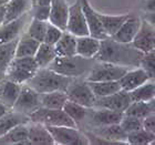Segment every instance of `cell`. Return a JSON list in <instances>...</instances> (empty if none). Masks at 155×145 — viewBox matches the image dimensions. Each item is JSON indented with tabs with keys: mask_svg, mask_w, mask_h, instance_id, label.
<instances>
[{
	"mask_svg": "<svg viewBox=\"0 0 155 145\" xmlns=\"http://www.w3.org/2000/svg\"><path fill=\"white\" fill-rule=\"evenodd\" d=\"M143 52L131 43L116 41L111 37L101 40L100 50L95 55L97 61L110 62L117 65H123L126 68H136L140 67Z\"/></svg>",
	"mask_w": 155,
	"mask_h": 145,
	"instance_id": "6da1fadb",
	"label": "cell"
},
{
	"mask_svg": "<svg viewBox=\"0 0 155 145\" xmlns=\"http://www.w3.org/2000/svg\"><path fill=\"white\" fill-rule=\"evenodd\" d=\"M73 80V77L59 74L49 68H39L36 74L27 81L26 84L39 93H47L52 91H65Z\"/></svg>",
	"mask_w": 155,
	"mask_h": 145,
	"instance_id": "7a4b0ae2",
	"label": "cell"
},
{
	"mask_svg": "<svg viewBox=\"0 0 155 145\" xmlns=\"http://www.w3.org/2000/svg\"><path fill=\"white\" fill-rule=\"evenodd\" d=\"M95 62V59L83 58L79 54L71 57H55L48 68L59 74L78 79L83 75H87Z\"/></svg>",
	"mask_w": 155,
	"mask_h": 145,
	"instance_id": "3957f363",
	"label": "cell"
},
{
	"mask_svg": "<svg viewBox=\"0 0 155 145\" xmlns=\"http://www.w3.org/2000/svg\"><path fill=\"white\" fill-rule=\"evenodd\" d=\"M32 123H40L45 126H73L78 127L74 121L63 111V109L39 107L29 116Z\"/></svg>",
	"mask_w": 155,
	"mask_h": 145,
	"instance_id": "277c9868",
	"label": "cell"
},
{
	"mask_svg": "<svg viewBox=\"0 0 155 145\" xmlns=\"http://www.w3.org/2000/svg\"><path fill=\"white\" fill-rule=\"evenodd\" d=\"M38 64L33 57L15 58L6 71V77L17 83L25 84L38 71Z\"/></svg>",
	"mask_w": 155,
	"mask_h": 145,
	"instance_id": "5b68a950",
	"label": "cell"
},
{
	"mask_svg": "<svg viewBox=\"0 0 155 145\" xmlns=\"http://www.w3.org/2000/svg\"><path fill=\"white\" fill-rule=\"evenodd\" d=\"M129 68L110 62L97 61L87 75V81H119Z\"/></svg>",
	"mask_w": 155,
	"mask_h": 145,
	"instance_id": "8992f818",
	"label": "cell"
},
{
	"mask_svg": "<svg viewBox=\"0 0 155 145\" xmlns=\"http://www.w3.org/2000/svg\"><path fill=\"white\" fill-rule=\"evenodd\" d=\"M51 133L54 144L60 145H87L89 140L79 127L73 126H47Z\"/></svg>",
	"mask_w": 155,
	"mask_h": 145,
	"instance_id": "52a82bcc",
	"label": "cell"
},
{
	"mask_svg": "<svg viewBox=\"0 0 155 145\" xmlns=\"http://www.w3.org/2000/svg\"><path fill=\"white\" fill-rule=\"evenodd\" d=\"M39 107H41L40 93L31 87H29L28 84H22L19 95L11 110L29 117Z\"/></svg>",
	"mask_w": 155,
	"mask_h": 145,
	"instance_id": "ba28073f",
	"label": "cell"
},
{
	"mask_svg": "<svg viewBox=\"0 0 155 145\" xmlns=\"http://www.w3.org/2000/svg\"><path fill=\"white\" fill-rule=\"evenodd\" d=\"M65 93L68 95V100L73 101L75 103L89 109L94 107V103L97 100V97L94 95L93 91L91 90L87 80L77 81L74 79L65 90Z\"/></svg>",
	"mask_w": 155,
	"mask_h": 145,
	"instance_id": "9c48e42d",
	"label": "cell"
},
{
	"mask_svg": "<svg viewBox=\"0 0 155 145\" xmlns=\"http://www.w3.org/2000/svg\"><path fill=\"white\" fill-rule=\"evenodd\" d=\"M65 31L74 35L75 37L90 35L83 10H82L81 0H77L72 6H69V17Z\"/></svg>",
	"mask_w": 155,
	"mask_h": 145,
	"instance_id": "30bf717a",
	"label": "cell"
},
{
	"mask_svg": "<svg viewBox=\"0 0 155 145\" xmlns=\"http://www.w3.org/2000/svg\"><path fill=\"white\" fill-rule=\"evenodd\" d=\"M132 102L130 92L121 90L113 94L107 95L103 97H97L93 107H103V109L113 110L117 112H125L130 104Z\"/></svg>",
	"mask_w": 155,
	"mask_h": 145,
	"instance_id": "8fae6325",
	"label": "cell"
},
{
	"mask_svg": "<svg viewBox=\"0 0 155 145\" xmlns=\"http://www.w3.org/2000/svg\"><path fill=\"white\" fill-rule=\"evenodd\" d=\"M132 44L137 50L145 53L155 49V28L143 19L140 29L132 41Z\"/></svg>",
	"mask_w": 155,
	"mask_h": 145,
	"instance_id": "7c38bea8",
	"label": "cell"
},
{
	"mask_svg": "<svg viewBox=\"0 0 155 145\" xmlns=\"http://www.w3.org/2000/svg\"><path fill=\"white\" fill-rule=\"evenodd\" d=\"M124 113L113 111V110L103 109V107H91L87 119L90 120V123L94 126L110 125L117 124L121 122Z\"/></svg>",
	"mask_w": 155,
	"mask_h": 145,
	"instance_id": "4fadbf2b",
	"label": "cell"
},
{
	"mask_svg": "<svg viewBox=\"0 0 155 145\" xmlns=\"http://www.w3.org/2000/svg\"><path fill=\"white\" fill-rule=\"evenodd\" d=\"M81 3H82V10H83L84 17H85L90 36L100 39V40L107 38V35L104 31L102 23L99 19L97 12L91 7L89 0H81Z\"/></svg>",
	"mask_w": 155,
	"mask_h": 145,
	"instance_id": "5bb4252c",
	"label": "cell"
},
{
	"mask_svg": "<svg viewBox=\"0 0 155 145\" xmlns=\"http://www.w3.org/2000/svg\"><path fill=\"white\" fill-rule=\"evenodd\" d=\"M91 131L95 133L97 135L113 142L115 145L127 144V142H126L127 133L121 127L120 123H117V124H110V125L94 126V127H92Z\"/></svg>",
	"mask_w": 155,
	"mask_h": 145,
	"instance_id": "9a60e30c",
	"label": "cell"
},
{
	"mask_svg": "<svg viewBox=\"0 0 155 145\" xmlns=\"http://www.w3.org/2000/svg\"><path fill=\"white\" fill-rule=\"evenodd\" d=\"M69 17V5L67 0H52L49 22L57 26L61 30H67Z\"/></svg>",
	"mask_w": 155,
	"mask_h": 145,
	"instance_id": "2e32d148",
	"label": "cell"
},
{
	"mask_svg": "<svg viewBox=\"0 0 155 145\" xmlns=\"http://www.w3.org/2000/svg\"><path fill=\"white\" fill-rule=\"evenodd\" d=\"M141 22H142V20L140 19L139 17H133L130 15L129 18L123 22L122 26L120 27V29L111 38L116 41L131 43L139 31Z\"/></svg>",
	"mask_w": 155,
	"mask_h": 145,
	"instance_id": "e0dca14e",
	"label": "cell"
},
{
	"mask_svg": "<svg viewBox=\"0 0 155 145\" xmlns=\"http://www.w3.org/2000/svg\"><path fill=\"white\" fill-rule=\"evenodd\" d=\"M149 80L150 77L146 74V72L141 67H136L135 69H132V70L129 69L127 72L119 80V83L122 90L131 92Z\"/></svg>",
	"mask_w": 155,
	"mask_h": 145,
	"instance_id": "ac0fdd59",
	"label": "cell"
},
{
	"mask_svg": "<svg viewBox=\"0 0 155 145\" xmlns=\"http://www.w3.org/2000/svg\"><path fill=\"white\" fill-rule=\"evenodd\" d=\"M22 84L5 77L0 82V103H2L8 109H12L17 97L19 95Z\"/></svg>",
	"mask_w": 155,
	"mask_h": 145,
	"instance_id": "d6986e66",
	"label": "cell"
},
{
	"mask_svg": "<svg viewBox=\"0 0 155 145\" xmlns=\"http://www.w3.org/2000/svg\"><path fill=\"white\" fill-rule=\"evenodd\" d=\"M27 15L19 17L15 20L8 21V22H3L0 26V43L3 42H8L11 40L19 38L20 32L22 31L23 27L26 25L27 21Z\"/></svg>",
	"mask_w": 155,
	"mask_h": 145,
	"instance_id": "ffe728a7",
	"label": "cell"
},
{
	"mask_svg": "<svg viewBox=\"0 0 155 145\" xmlns=\"http://www.w3.org/2000/svg\"><path fill=\"white\" fill-rule=\"evenodd\" d=\"M28 141L30 145H52L54 144L51 133L48 127L40 123H32L28 125Z\"/></svg>",
	"mask_w": 155,
	"mask_h": 145,
	"instance_id": "44dd1931",
	"label": "cell"
},
{
	"mask_svg": "<svg viewBox=\"0 0 155 145\" xmlns=\"http://www.w3.org/2000/svg\"><path fill=\"white\" fill-rule=\"evenodd\" d=\"M101 40L87 35L77 37V54L83 58L94 59L100 50Z\"/></svg>",
	"mask_w": 155,
	"mask_h": 145,
	"instance_id": "7402d4cb",
	"label": "cell"
},
{
	"mask_svg": "<svg viewBox=\"0 0 155 145\" xmlns=\"http://www.w3.org/2000/svg\"><path fill=\"white\" fill-rule=\"evenodd\" d=\"M28 141V124L23 123L15 126L9 132L0 136V145H26Z\"/></svg>",
	"mask_w": 155,
	"mask_h": 145,
	"instance_id": "603a6c76",
	"label": "cell"
},
{
	"mask_svg": "<svg viewBox=\"0 0 155 145\" xmlns=\"http://www.w3.org/2000/svg\"><path fill=\"white\" fill-rule=\"evenodd\" d=\"M57 57H71L77 54V37L68 31H63L61 38L54 44Z\"/></svg>",
	"mask_w": 155,
	"mask_h": 145,
	"instance_id": "cb8c5ba5",
	"label": "cell"
},
{
	"mask_svg": "<svg viewBox=\"0 0 155 145\" xmlns=\"http://www.w3.org/2000/svg\"><path fill=\"white\" fill-rule=\"evenodd\" d=\"M32 8V0H10L6 5L5 22L15 20L28 13Z\"/></svg>",
	"mask_w": 155,
	"mask_h": 145,
	"instance_id": "d4e9b609",
	"label": "cell"
},
{
	"mask_svg": "<svg viewBox=\"0 0 155 145\" xmlns=\"http://www.w3.org/2000/svg\"><path fill=\"white\" fill-rule=\"evenodd\" d=\"M29 122V117L23 115L21 113H18L13 110H9L6 114H3L0 117V136L9 132L15 126Z\"/></svg>",
	"mask_w": 155,
	"mask_h": 145,
	"instance_id": "484cf974",
	"label": "cell"
},
{
	"mask_svg": "<svg viewBox=\"0 0 155 145\" xmlns=\"http://www.w3.org/2000/svg\"><path fill=\"white\" fill-rule=\"evenodd\" d=\"M68 95L65 91H52L47 93H40L41 107L47 109H63Z\"/></svg>",
	"mask_w": 155,
	"mask_h": 145,
	"instance_id": "4316f807",
	"label": "cell"
},
{
	"mask_svg": "<svg viewBox=\"0 0 155 145\" xmlns=\"http://www.w3.org/2000/svg\"><path fill=\"white\" fill-rule=\"evenodd\" d=\"M40 43L41 42H39L36 39L31 38L28 33L19 37L18 44H17V50H16V58L35 57Z\"/></svg>",
	"mask_w": 155,
	"mask_h": 145,
	"instance_id": "83f0119b",
	"label": "cell"
},
{
	"mask_svg": "<svg viewBox=\"0 0 155 145\" xmlns=\"http://www.w3.org/2000/svg\"><path fill=\"white\" fill-rule=\"evenodd\" d=\"M99 19H100L104 31L107 35V37H112L114 33L120 29L123 22L130 17V15H117V16H110V15H103L99 13Z\"/></svg>",
	"mask_w": 155,
	"mask_h": 145,
	"instance_id": "f1b7e54d",
	"label": "cell"
},
{
	"mask_svg": "<svg viewBox=\"0 0 155 145\" xmlns=\"http://www.w3.org/2000/svg\"><path fill=\"white\" fill-rule=\"evenodd\" d=\"M97 97H103L121 90L119 81H87Z\"/></svg>",
	"mask_w": 155,
	"mask_h": 145,
	"instance_id": "f546056e",
	"label": "cell"
},
{
	"mask_svg": "<svg viewBox=\"0 0 155 145\" xmlns=\"http://www.w3.org/2000/svg\"><path fill=\"white\" fill-rule=\"evenodd\" d=\"M19 38L0 43V69L6 72L10 63L16 58V50Z\"/></svg>",
	"mask_w": 155,
	"mask_h": 145,
	"instance_id": "4dcf8cb0",
	"label": "cell"
},
{
	"mask_svg": "<svg viewBox=\"0 0 155 145\" xmlns=\"http://www.w3.org/2000/svg\"><path fill=\"white\" fill-rule=\"evenodd\" d=\"M55 57L57 54L54 51V45L41 42L33 58L39 68H48L50 63L55 59Z\"/></svg>",
	"mask_w": 155,
	"mask_h": 145,
	"instance_id": "1f68e13d",
	"label": "cell"
},
{
	"mask_svg": "<svg viewBox=\"0 0 155 145\" xmlns=\"http://www.w3.org/2000/svg\"><path fill=\"white\" fill-rule=\"evenodd\" d=\"M63 111L74 121L77 126L79 127V126H80V123L87 120V114L90 112V109L75 103L73 101L68 100L65 102L64 107H63Z\"/></svg>",
	"mask_w": 155,
	"mask_h": 145,
	"instance_id": "d6a6232c",
	"label": "cell"
},
{
	"mask_svg": "<svg viewBox=\"0 0 155 145\" xmlns=\"http://www.w3.org/2000/svg\"><path fill=\"white\" fill-rule=\"evenodd\" d=\"M132 101H143L149 102L155 97V81L149 80L142 85L137 87L133 91L130 92Z\"/></svg>",
	"mask_w": 155,
	"mask_h": 145,
	"instance_id": "836d02e7",
	"label": "cell"
},
{
	"mask_svg": "<svg viewBox=\"0 0 155 145\" xmlns=\"http://www.w3.org/2000/svg\"><path fill=\"white\" fill-rule=\"evenodd\" d=\"M154 140L155 134L146 131L145 129H141L129 133L127 137H126V142H127V144L132 145H149L152 144Z\"/></svg>",
	"mask_w": 155,
	"mask_h": 145,
	"instance_id": "e575fe53",
	"label": "cell"
},
{
	"mask_svg": "<svg viewBox=\"0 0 155 145\" xmlns=\"http://www.w3.org/2000/svg\"><path fill=\"white\" fill-rule=\"evenodd\" d=\"M149 102H143V101H132L127 109L125 110L124 114L131 115L137 119L144 120L147 115L151 114Z\"/></svg>",
	"mask_w": 155,
	"mask_h": 145,
	"instance_id": "d590c367",
	"label": "cell"
},
{
	"mask_svg": "<svg viewBox=\"0 0 155 145\" xmlns=\"http://www.w3.org/2000/svg\"><path fill=\"white\" fill-rule=\"evenodd\" d=\"M48 22L49 21H43V20H39L33 18L32 21L30 22L27 33L31 38L38 40L39 42H43L45 31H47V27H48Z\"/></svg>",
	"mask_w": 155,
	"mask_h": 145,
	"instance_id": "8d00e7d4",
	"label": "cell"
},
{
	"mask_svg": "<svg viewBox=\"0 0 155 145\" xmlns=\"http://www.w3.org/2000/svg\"><path fill=\"white\" fill-rule=\"evenodd\" d=\"M140 67L146 72L150 80L155 81V49L143 54Z\"/></svg>",
	"mask_w": 155,
	"mask_h": 145,
	"instance_id": "74e56055",
	"label": "cell"
},
{
	"mask_svg": "<svg viewBox=\"0 0 155 145\" xmlns=\"http://www.w3.org/2000/svg\"><path fill=\"white\" fill-rule=\"evenodd\" d=\"M120 125L129 134L131 132H134V131L143 129V120L124 114L122 120H121V122H120Z\"/></svg>",
	"mask_w": 155,
	"mask_h": 145,
	"instance_id": "f35d334b",
	"label": "cell"
},
{
	"mask_svg": "<svg viewBox=\"0 0 155 145\" xmlns=\"http://www.w3.org/2000/svg\"><path fill=\"white\" fill-rule=\"evenodd\" d=\"M62 33H63V30H61L60 28H58V27L52 25V23L48 22V27H47V31H45L43 42L49 43L51 45H54L59 41V39L61 38Z\"/></svg>",
	"mask_w": 155,
	"mask_h": 145,
	"instance_id": "ab89813d",
	"label": "cell"
},
{
	"mask_svg": "<svg viewBox=\"0 0 155 145\" xmlns=\"http://www.w3.org/2000/svg\"><path fill=\"white\" fill-rule=\"evenodd\" d=\"M143 129L155 134V113H151L143 120Z\"/></svg>",
	"mask_w": 155,
	"mask_h": 145,
	"instance_id": "60d3db41",
	"label": "cell"
},
{
	"mask_svg": "<svg viewBox=\"0 0 155 145\" xmlns=\"http://www.w3.org/2000/svg\"><path fill=\"white\" fill-rule=\"evenodd\" d=\"M144 20H146L149 23H151L155 28V10L153 11H146L144 15Z\"/></svg>",
	"mask_w": 155,
	"mask_h": 145,
	"instance_id": "b9f144b4",
	"label": "cell"
},
{
	"mask_svg": "<svg viewBox=\"0 0 155 145\" xmlns=\"http://www.w3.org/2000/svg\"><path fill=\"white\" fill-rule=\"evenodd\" d=\"M52 0H32V7H51Z\"/></svg>",
	"mask_w": 155,
	"mask_h": 145,
	"instance_id": "7bdbcfd3",
	"label": "cell"
},
{
	"mask_svg": "<svg viewBox=\"0 0 155 145\" xmlns=\"http://www.w3.org/2000/svg\"><path fill=\"white\" fill-rule=\"evenodd\" d=\"M144 10L145 12L155 10V0H144Z\"/></svg>",
	"mask_w": 155,
	"mask_h": 145,
	"instance_id": "ee69618b",
	"label": "cell"
},
{
	"mask_svg": "<svg viewBox=\"0 0 155 145\" xmlns=\"http://www.w3.org/2000/svg\"><path fill=\"white\" fill-rule=\"evenodd\" d=\"M6 19V6H0V26L5 22Z\"/></svg>",
	"mask_w": 155,
	"mask_h": 145,
	"instance_id": "f6af8a7d",
	"label": "cell"
},
{
	"mask_svg": "<svg viewBox=\"0 0 155 145\" xmlns=\"http://www.w3.org/2000/svg\"><path fill=\"white\" fill-rule=\"evenodd\" d=\"M10 109H8L7 107H5L2 103H0V117L3 115V114H6L8 111H9Z\"/></svg>",
	"mask_w": 155,
	"mask_h": 145,
	"instance_id": "bcb514c9",
	"label": "cell"
},
{
	"mask_svg": "<svg viewBox=\"0 0 155 145\" xmlns=\"http://www.w3.org/2000/svg\"><path fill=\"white\" fill-rule=\"evenodd\" d=\"M149 105H150V109H151V112L155 113V97H153L152 100L149 101Z\"/></svg>",
	"mask_w": 155,
	"mask_h": 145,
	"instance_id": "7dc6e473",
	"label": "cell"
},
{
	"mask_svg": "<svg viewBox=\"0 0 155 145\" xmlns=\"http://www.w3.org/2000/svg\"><path fill=\"white\" fill-rule=\"evenodd\" d=\"M5 77H6V72L2 71V70L0 69V82H1V81L5 79Z\"/></svg>",
	"mask_w": 155,
	"mask_h": 145,
	"instance_id": "c3c4849f",
	"label": "cell"
},
{
	"mask_svg": "<svg viewBox=\"0 0 155 145\" xmlns=\"http://www.w3.org/2000/svg\"><path fill=\"white\" fill-rule=\"evenodd\" d=\"M9 1L10 0H0V6H6Z\"/></svg>",
	"mask_w": 155,
	"mask_h": 145,
	"instance_id": "681fc988",
	"label": "cell"
}]
</instances>
